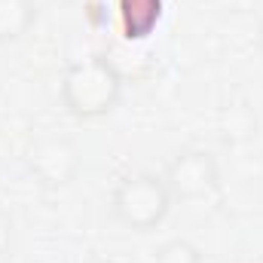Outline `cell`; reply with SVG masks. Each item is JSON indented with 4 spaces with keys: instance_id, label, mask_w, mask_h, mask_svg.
<instances>
[{
    "instance_id": "52a82bcc",
    "label": "cell",
    "mask_w": 263,
    "mask_h": 263,
    "mask_svg": "<svg viewBox=\"0 0 263 263\" xmlns=\"http://www.w3.org/2000/svg\"><path fill=\"white\" fill-rule=\"evenodd\" d=\"M37 22V0H0V43L22 40Z\"/></svg>"
},
{
    "instance_id": "277c9868",
    "label": "cell",
    "mask_w": 263,
    "mask_h": 263,
    "mask_svg": "<svg viewBox=\"0 0 263 263\" xmlns=\"http://www.w3.org/2000/svg\"><path fill=\"white\" fill-rule=\"evenodd\" d=\"M162 178L175 199L196 202L220 190V162L205 147H187L168 159Z\"/></svg>"
},
{
    "instance_id": "5b68a950",
    "label": "cell",
    "mask_w": 263,
    "mask_h": 263,
    "mask_svg": "<svg viewBox=\"0 0 263 263\" xmlns=\"http://www.w3.org/2000/svg\"><path fill=\"white\" fill-rule=\"evenodd\" d=\"M117 15L126 40H147L162 22V0H117Z\"/></svg>"
},
{
    "instance_id": "8fae6325",
    "label": "cell",
    "mask_w": 263,
    "mask_h": 263,
    "mask_svg": "<svg viewBox=\"0 0 263 263\" xmlns=\"http://www.w3.org/2000/svg\"><path fill=\"white\" fill-rule=\"evenodd\" d=\"M257 46H260V52H263V15H260V25H257Z\"/></svg>"
},
{
    "instance_id": "6da1fadb",
    "label": "cell",
    "mask_w": 263,
    "mask_h": 263,
    "mask_svg": "<svg viewBox=\"0 0 263 263\" xmlns=\"http://www.w3.org/2000/svg\"><path fill=\"white\" fill-rule=\"evenodd\" d=\"M123 73L104 55H86L62 73V104L73 120H101L123 101Z\"/></svg>"
},
{
    "instance_id": "7c38bea8",
    "label": "cell",
    "mask_w": 263,
    "mask_h": 263,
    "mask_svg": "<svg viewBox=\"0 0 263 263\" xmlns=\"http://www.w3.org/2000/svg\"><path fill=\"white\" fill-rule=\"evenodd\" d=\"M233 263H251V260H233Z\"/></svg>"
},
{
    "instance_id": "30bf717a",
    "label": "cell",
    "mask_w": 263,
    "mask_h": 263,
    "mask_svg": "<svg viewBox=\"0 0 263 263\" xmlns=\"http://www.w3.org/2000/svg\"><path fill=\"white\" fill-rule=\"evenodd\" d=\"M77 263H110L107 257H101V254H86V257H80Z\"/></svg>"
},
{
    "instance_id": "8992f818",
    "label": "cell",
    "mask_w": 263,
    "mask_h": 263,
    "mask_svg": "<svg viewBox=\"0 0 263 263\" xmlns=\"http://www.w3.org/2000/svg\"><path fill=\"white\" fill-rule=\"evenodd\" d=\"M257 126H260V120H257L251 101L233 98V101H227V104L220 107L217 129H220V135H223L227 144H245V141H251V138L257 135Z\"/></svg>"
},
{
    "instance_id": "9c48e42d",
    "label": "cell",
    "mask_w": 263,
    "mask_h": 263,
    "mask_svg": "<svg viewBox=\"0 0 263 263\" xmlns=\"http://www.w3.org/2000/svg\"><path fill=\"white\" fill-rule=\"evenodd\" d=\"M9 245H12V217L0 208V257L9 251Z\"/></svg>"
},
{
    "instance_id": "3957f363",
    "label": "cell",
    "mask_w": 263,
    "mask_h": 263,
    "mask_svg": "<svg viewBox=\"0 0 263 263\" xmlns=\"http://www.w3.org/2000/svg\"><path fill=\"white\" fill-rule=\"evenodd\" d=\"M25 168L46 190H65L83 168L80 147L65 135H40L25 150Z\"/></svg>"
},
{
    "instance_id": "7a4b0ae2",
    "label": "cell",
    "mask_w": 263,
    "mask_h": 263,
    "mask_svg": "<svg viewBox=\"0 0 263 263\" xmlns=\"http://www.w3.org/2000/svg\"><path fill=\"white\" fill-rule=\"evenodd\" d=\"M172 202L175 196L162 175L132 172L126 178H120V184L110 193V214L117 223H123L132 233H150L168 217Z\"/></svg>"
},
{
    "instance_id": "ba28073f",
    "label": "cell",
    "mask_w": 263,
    "mask_h": 263,
    "mask_svg": "<svg viewBox=\"0 0 263 263\" xmlns=\"http://www.w3.org/2000/svg\"><path fill=\"white\" fill-rule=\"evenodd\" d=\"M153 263H202V251L190 239H168L156 248Z\"/></svg>"
}]
</instances>
